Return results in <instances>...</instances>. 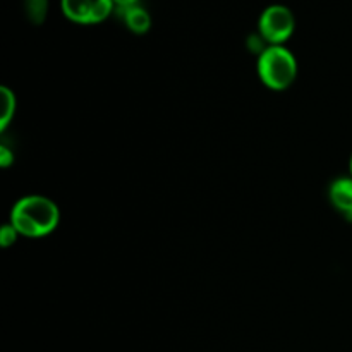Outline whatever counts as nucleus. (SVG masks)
Returning <instances> with one entry per match:
<instances>
[{
  "label": "nucleus",
  "instance_id": "nucleus-11",
  "mask_svg": "<svg viewBox=\"0 0 352 352\" xmlns=\"http://www.w3.org/2000/svg\"><path fill=\"white\" fill-rule=\"evenodd\" d=\"M138 2H140V0H113V3H116L117 9H126V7L138 6Z\"/></svg>",
  "mask_w": 352,
  "mask_h": 352
},
{
  "label": "nucleus",
  "instance_id": "nucleus-4",
  "mask_svg": "<svg viewBox=\"0 0 352 352\" xmlns=\"http://www.w3.org/2000/svg\"><path fill=\"white\" fill-rule=\"evenodd\" d=\"M113 0H60L65 19L82 26L103 23L113 12Z\"/></svg>",
  "mask_w": 352,
  "mask_h": 352
},
{
  "label": "nucleus",
  "instance_id": "nucleus-6",
  "mask_svg": "<svg viewBox=\"0 0 352 352\" xmlns=\"http://www.w3.org/2000/svg\"><path fill=\"white\" fill-rule=\"evenodd\" d=\"M119 10L122 12V19L126 23L127 30H131L136 34H144L150 31L151 16L148 14L146 9H143L141 6H133Z\"/></svg>",
  "mask_w": 352,
  "mask_h": 352
},
{
  "label": "nucleus",
  "instance_id": "nucleus-5",
  "mask_svg": "<svg viewBox=\"0 0 352 352\" xmlns=\"http://www.w3.org/2000/svg\"><path fill=\"white\" fill-rule=\"evenodd\" d=\"M329 198L333 208L352 223V177L342 175L333 179L329 188Z\"/></svg>",
  "mask_w": 352,
  "mask_h": 352
},
{
  "label": "nucleus",
  "instance_id": "nucleus-9",
  "mask_svg": "<svg viewBox=\"0 0 352 352\" xmlns=\"http://www.w3.org/2000/svg\"><path fill=\"white\" fill-rule=\"evenodd\" d=\"M17 237H21L19 232H17L10 223H6V226L0 229V244H2V248L12 246V244L17 241Z\"/></svg>",
  "mask_w": 352,
  "mask_h": 352
},
{
  "label": "nucleus",
  "instance_id": "nucleus-1",
  "mask_svg": "<svg viewBox=\"0 0 352 352\" xmlns=\"http://www.w3.org/2000/svg\"><path fill=\"white\" fill-rule=\"evenodd\" d=\"M9 223L21 237L41 239L55 232L60 223V210L57 203L47 196L28 195L14 203Z\"/></svg>",
  "mask_w": 352,
  "mask_h": 352
},
{
  "label": "nucleus",
  "instance_id": "nucleus-2",
  "mask_svg": "<svg viewBox=\"0 0 352 352\" xmlns=\"http://www.w3.org/2000/svg\"><path fill=\"white\" fill-rule=\"evenodd\" d=\"M260 81L274 91H284L298 78V60L285 45H267L256 60Z\"/></svg>",
  "mask_w": 352,
  "mask_h": 352
},
{
  "label": "nucleus",
  "instance_id": "nucleus-3",
  "mask_svg": "<svg viewBox=\"0 0 352 352\" xmlns=\"http://www.w3.org/2000/svg\"><path fill=\"white\" fill-rule=\"evenodd\" d=\"M294 14L280 3L268 6L258 19V34L267 45H285V41L294 34Z\"/></svg>",
  "mask_w": 352,
  "mask_h": 352
},
{
  "label": "nucleus",
  "instance_id": "nucleus-12",
  "mask_svg": "<svg viewBox=\"0 0 352 352\" xmlns=\"http://www.w3.org/2000/svg\"><path fill=\"white\" fill-rule=\"evenodd\" d=\"M349 175L352 177V153H351V160H349Z\"/></svg>",
  "mask_w": 352,
  "mask_h": 352
},
{
  "label": "nucleus",
  "instance_id": "nucleus-8",
  "mask_svg": "<svg viewBox=\"0 0 352 352\" xmlns=\"http://www.w3.org/2000/svg\"><path fill=\"white\" fill-rule=\"evenodd\" d=\"M24 10L31 23L41 24L48 12V0H24Z\"/></svg>",
  "mask_w": 352,
  "mask_h": 352
},
{
  "label": "nucleus",
  "instance_id": "nucleus-10",
  "mask_svg": "<svg viewBox=\"0 0 352 352\" xmlns=\"http://www.w3.org/2000/svg\"><path fill=\"white\" fill-rule=\"evenodd\" d=\"M12 164H14V155L10 153L9 148H6V146L0 148V165H2L3 168H7V167H10Z\"/></svg>",
  "mask_w": 352,
  "mask_h": 352
},
{
  "label": "nucleus",
  "instance_id": "nucleus-7",
  "mask_svg": "<svg viewBox=\"0 0 352 352\" xmlns=\"http://www.w3.org/2000/svg\"><path fill=\"white\" fill-rule=\"evenodd\" d=\"M0 131H6L9 127V124L12 122L14 116H16V107L17 100L16 95L10 88L7 86H2L0 88Z\"/></svg>",
  "mask_w": 352,
  "mask_h": 352
}]
</instances>
